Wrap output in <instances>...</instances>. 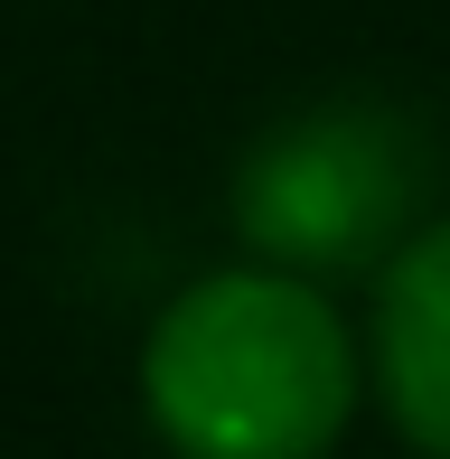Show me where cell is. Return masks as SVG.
I'll return each instance as SVG.
<instances>
[{"label": "cell", "instance_id": "1", "mask_svg": "<svg viewBox=\"0 0 450 459\" xmlns=\"http://www.w3.org/2000/svg\"><path fill=\"white\" fill-rule=\"evenodd\" d=\"M366 338L291 263L188 281L141 338V412L197 459H319L357 422Z\"/></svg>", "mask_w": 450, "mask_h": 459}, {"label": "cell", "instance_id": "2", "mask_svg": "<svg viewBox=\"0 0 450 459\" xmlns=\"http://www.w3.org/2000/svg\"><path fill=\"white\" fill-rule=\"evenodd\" d=\"M235 225L263 263L310 281L376 273L422 225V141L376 103H319L263 132L235 169Z\"/></svg>", "mask_w": 450, "mask_h": 459}, {"label": "cell", "instance_id": "3", "mask_svg": "<svg viewBox=\"0 0 450 459\" xmlns=\"http://www.w3.org/2000/svg\"><path fill=\"white\" fill-rule=\"evenodd\" d=\"M366 385L413 450L450 459V216H422L376 263L366 319Z\"/></svg>", "mask_w": 450, "mask_h": 459}]
</instances>
